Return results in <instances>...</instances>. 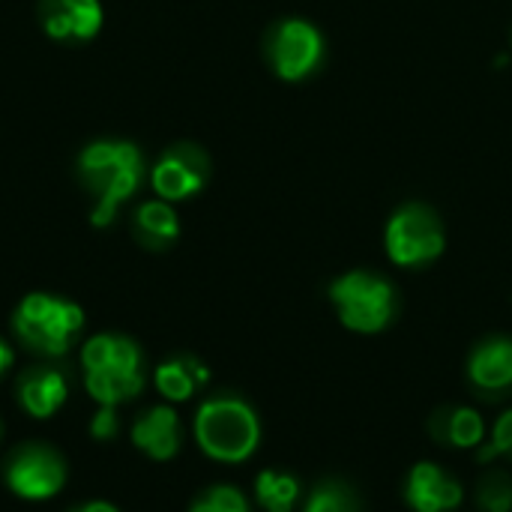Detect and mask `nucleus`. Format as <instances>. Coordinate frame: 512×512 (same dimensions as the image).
Wrapping results in <instances>:
<instances>
[{
  "label": "nucleus",
  "mask_w": 512,
  "mask_h": 512,
  "mask_svg": "<svg viewBox=\"0 0 512 512\" xmlns=\"http://www.w3.org/2000/svg\"><path fill=\"white\" fill-rule=\"evenodd\" d=\"M15 339L42 360L66 357L84 333V309L75 300L33 291L12 312Z\"/></svg>",
  "instance_id": "nucleus-4"
},
{
  "label": "nucleus",
  "mask_w": 512,
  "mask_h": 512,
  "mask_svg": "<svg viewBox=\"0 0 512 512\" xmlns=\"http://www.w3.org/2000/svg\"><path fill=\"white\" fill-rule=\"evenodd\" d=\"M252 498L255 507L264 512H294L300 510L306 492L297 474L279 471V468H264L258 471L252 483Z\"/></svg>",
  "instance_id": "nucleus-18"
},
{
  "label": "nucleus",
  "mask_w": 512,
  "mask_h": 512,
  "mask_svg": "<svg viewBox=\"0 0 512 512\" xmlns=\"http://www.w3.org/2000/svg\"><path fill=\"white\" fill-rule=\"evenodd\" d=\"M207 381H210V369L195 354H177V357L159 363L153 372L156 393L171 405L195 399L207 387Z\"/></svg>",
  "instance_id": "nucleus-16"
},
{
  "label": "nucleus",
  "mask_w": 512,
  "mask_h": 512,
  "mask_svg": "<svg viewBox=\"0 0 512 512\" xmlns=\"http://www.w3.org/2000/svg\"><path fill=\"white\" fill-rule=\"evenodd\" d=\"M384 246L390 261L399 267L432 264L444 252V225L429 207L408 204L387 222Z\"/></svg>",
  "instance_id": "nucleus-7"
},
{
  "label": "nucleus",
  "mask_w": 512,
  "mask_h": 512,
  "mask_svg": "<svg viewBox=\"0 0 512 512\" xmlns=\"http://www.w3.org/2000/svg\"><path fill=\"white\" fill-rule=\"evenodd\" d=\"M189 512H252V504L246 498V492H240L231 483H216L210 489H204L201 495H195V501L189 504Z\"/></svg>",
  "instance_id": "nucleus-21"
},
{
  "label": "nucleus",
  "mask_w": 512,
  "mask_h": 512,
  "mask_svg": "<svg viewBox=\"0 0 512 512\" xmlns=\"http://www.w3.org/2000/svg\"><path fill=\"white\" fill-rule=\"evenodd\" d=\"M36 12L45 36L69 45H84L96 39L105 24L99 0H39Z\"/></svg>",
  "instance_id": "nucleus-11"
},
{
  "label": "nucleus",
  "mask_w": 512,
  "mask_h": 512,
  "mask_svg": "<svg viewBox=\"0 0 512 512\" xmlns=\"http://www.w3.org/2000/svg\"><path fill=\"white\" fill-rule=\"evenodd\" d=\"M12 366H15V348L0 336V378H3Z\"/></svg>",
  "instance_id": "nucleus-24"
},
{
  "label": "nucleus",
  "mask_w": 512,
  "mask_h": 512,
  "mask_svg": "<svg viewBox=\"0 0 512 512\" xmlns=\"http://www.w3.org/2000/svg\"><path fill=\"white\" fill-rule=\"evenodd\" d=\"M300 512H363V498L348 480L327 477L306 492Z\"/></svg>",
  "instance_id": "nucleus-19"
},
{
  "label": "nucleus",
  "mask_w": 512,
  "mask_h": 512,
  "mask_svg": "<svg viewBox=\"0 0 512 512\" xmlns=\"http://www.w3.org/2000/svg\"><path fill=\"white\" fill-rule=\"evenodd\" d=\"M0 480L21 501H51L69 483V462L45 441H24L3 456Z\"/></svg>",
  "instance_id": "nucleus-6"
},
{
  "label": "nucleus",
  "mask_w": 512,
  "mask_h": 512,
  "mask_svg": "<svg viewBox=\"0 0 512 512\" xmlns=\"http://www.w3.org/2000/svg\"><path fill=\"white\" fill-rule=\"evenodd\" d=\"M474 501L480 512H512V474L507 468H498L495 462L483 471Z\"/></svg>",
  "instance_id": "nucleus-20"
},
{
  "label": "nucleus",
  "mask_w": 512,
  "mask_h": 512,
  "mask_svg": "<svg viewBox=\"0 0 512 512\" xmlns=\"http://www.w3.org/2000/svg\"><path fill=\"white\" fill-rule=\"evenodd\" d=\"M261 417L237 393H216L207 396L195 408L192 420V438L198 450L222 465H243L249 462L261 447Z\"/></svg>",
  "instance_id": "nucleus-2"
},
{
  "label": "nucleus",
  "mask_w": 512,
  "mask_h": 512,
  "mask_svg": "<svg viewBox=\"0 0 512 512\" xmlns=\"http://www.w3.org/2000/svg\"><path fill=\"white\" fill-rule=\"evenodd\" d=\"M132 234L138 246H144L147 252H165L180 237V219L168 201L153 198L132 213Z\"/></svg>",
  "instance_id": "nucleus-17"
},
{
  "label": "nucleus",
  "mask_w": 512,
  "mask_h": 512,
  "mask_svg": "<svg viewBox=\"0 0 512 512\" xmlns=\"http://www.w3.org/2000/svg\"><path fill=\"white\" fill-rule=\"evenodd\" d=\"M330 303L345 330L360 336L384 333L396 318V288L366 270H351L330 285Z\"/></svg>",
  "instance_id": "nucleus-5"
},
{
  "label": "nucleus",
  "mask_w": 512,
  "mask_h": 512,
  "mask_svg": "<svg viewBox=\"0 0 512 512\" xmlns=\"http://www.w3.org/2000/svg\"><path fill=\"white\" fill-rule=\"evenodd\" d=\"M144 171V153L135 141L96 138L81 147L75 156V177L93 198V228H108L117 219V210L144 183Z\"/></svg>",
  "instance_id": "nucleus-1"
},
{
  "label": "nucleus",
  "mask_w": 512,
  "mask_h": 512,
  "mask_svg": "<svg viewBox=\"0 0 512 512\" xmlns=\"http://www.w3.org/2000/svg\"><path fill=\"white\" fill-rule=\"evenodd\" d=\"M207 180H210V156L192 141L171 144L150 168V186L168 204L198 195L207 186Z\"/></svg>",
  "instance_id": "nucleus-8"
},
{
  "label": "nucleus",
  "mask_w": 512,
  "mask_h": 512,
  "mask_svg": "<svg viewBox=\"0 0 512 512\" xmlns=\"http://www.w3.org/2000/svg\"><path fill=\"white\" fill-rule=\"evenodd\" d=\"M90 438L99 441V444H108L120 435V414L114 405H99V411L90 417V426H87Z\"/></svg>",
  "instance_id": "nucleus-23"
},
{
  "label": "nucleus",
  "mask_w": 512,
  "mask_h": 512,
  "mask_svg": "<svg viewBox=\"0 0 512 512\" xmlns=\"http://www.w3.org/2000/svg\"><path fill=\"white\" fill-rule=\"evenodd\" d=\"M15 399L21 411L33 420H48L54 417L66 399H69V378L60 366H51V360L24 369L15 378Z\"/></svg>",
  "instance_id": "nucleus-14"
},
{
  "label": "nucleus",
  "mask_w": 512,
  "mask_h": 512,
  "mask_svg": "<svg viewBox=\"0 0 512 512\" xmlns=\"http://www.w3.org/2000/svg\"><path fill=\"white\" fill-rule=\"evenodd\" d=\"M81 375L93 402L120 408L141 396L147 384L144 351L132 336L96 333L81 348Z\"/></svg>",
  "instance_id": "nucleus-3"
},
{
  "label": "nucleus",
  "mask_w": 512,
  "mask_h": 512,
  "mask_svg": "<svg viewBox=\"0 0 512 512\" xmlns=\"http://www.w3.org/2000/svg\"><path fill=\"white\" fill-rule=\"evenodd\" d=\"M402 498L411 512H456L465 504V489L438 462H417L405 477Z\"/></svg>",
  "instance_id": "nucleus-12"
},
{
  "label": "nucleus",
  "mask_w": 512,
  "mask_h": 512,
  "mask_svg": "<svg viewBox=\"0 0 512 512\" xmlns=\"http://www.w3.org/2000/svg\"><path fill=\"white\" fill-rule=\"evenodd\" d=\"M429 435L447 450H480L486 444L489 426L471 405H444L429 417Z\"/></svg>",
  "instance_id": "nucleus-15"
},
{
  "label": "nucleus",
  "mask_w": 512,
  "mask_h": 512,
  "mask_svg": "<svg viewBox=\"0 0 512 512\" xmlns=\"http://www.w3.org/2000/svg\"><path fill=\"white\" fill-rule=\"evenodd\" d=\"M468 387L486 399L498 402L512 390V339L510 336H489L477 342L465 363Z\"/></svg>",
  "instance_id": "nucleus-10"
},
{
  "label": "nucleus",
  "mask_w": 512,
  "mask_h": 512,
  "mask_svg": "<svg viewBox=\"0 0 512 512\" xmlns=\"http://www.w3.org/2000/svg\"><path fill=\"white\" fill-rule=\"evenodd\" d=\"M69 512H120L114 504H108V501H87V504H81V507H75V510Z\"/></svg>",
  "instance_id": "nucleus-25"
},
{
  "label": "nucleus",
  "mask_w": 512,
  "mask_h": 512,
  "mask_svg": "<svg viewBox=\"0 0 512 512\" xmlns=\"http://www.w3.org/2000/svg\"><path fill=\"white\" fill-rule=\"evenodd\" d=\"M477 459H480L483 465H492V462H498V459H504V462H510L512 465V408H507V411L495 420V426H492V432H489V441L477 450Z\"/></svg>",
  "instance_id": "nucleus-22"
},
{
  "label": "nucleus",
  "mask_w": 512,
  "mask_h": 512,
  "mask_svg": "<svg viewBox=\"0 0 512 512\" xmlns=\"http://www.w3.org/2000/svg\"><path fill=\"white\" fill-rule=\"evenodd\" d=\"M321 51H324L321 33L300 18L282 21L270 36V63L285 81L306 78L318 66Z\"/></svg>",
  "instance_id": "nucleus-9"
},
{
  "label": "nucleus",
  "mask_w": 512,
  "mask_h": 512,
  "mask_svg": "<svg viewBox=\"0 0 512 512\" xmlns=\"http://www.w3.org/2000/svg\"><path fill=\"white\" fill-rule=\"evenodd\" d=\"M129 441L150 462H171L183 450V423L171 402L144 408L129 429Z\"/></svg>",
  "instance_id": "nucleus-13"
},
{
  "label": "nucleus",
  "mask_w": 512,
  "mask_h": 512,
  "mask_svg": "<svg viewBox=\"0 0 512 512\" xmlns=\"http://www.w3.org/2000/svg\"><path fill=\"white\" fill-rule=\"evenodd\" d=\"M0 444H3V417H0Z\"/></svg>",
  "instance_id": "nucleus-26"
}]
</instances>
